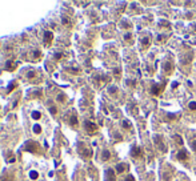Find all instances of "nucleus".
<instances>
[{
    "label": "nucleus",
    "mask_w": 196,
    "mask_h": 181,
    "mask_svg": "<svg viewBox=\"0 0 196 181\" xmlns=\"http://www.w3.org/2000/svg\"><path fill=\"white\" fill-rule=\"evenodd\" d=\"M108 92H109V93H112V95H115L116 92H118V88H116V87H109Z\"/></svg>",
    "instance_id": "4be33fe9"
},
{
    "label": "nucleus",
    "mask_w": 196,
    "mask_h": 181,
    "mask_svg": "<svg viewBox=\"0 0 196 181\" xmlns=\"http://www.w3.org/2000/svg\"><path fill=\"white\" fill-rule=\"evenodd\" d=\"M163 69L166 71L167 73H169V72H171V71H174V65H172L169 61H166V63H164V64H163Z\"/></svg>",
    "instance_id": "1a4fd4ad"
},
{
    "label": "nucleus",
    "mask_w": 196,
    "mask_h": 181,
    "mask_svg": "<svg viewBox=\"0 0 196 181\" xmlns=\"http://www.w3.org/2000/svg\"><path fill=\"white\" fill-rule=\"evenodd\" d=\"M40 117H41V113H40V112H32V119L39 120Z\"/></svg>",
    "instance_id": "2eb2a0df"
},
{
    "label": "nucleus",
    "mask_w": 196,
    "mask_h": 181,
    "mask_svg": "<svg viewBox=\"0 0 196 181\" xmlns=\"http://www.w3.org/2000/svg\"><path fill=\"white\" fill-rule=\"evenodd\" d=\"M113 73H115V75H120V69H115V71H113Z\"/></svg>",
    "instance_id": "7c9ffc66"
},
{
    "label": "nucleus",
    "mask_w": 196,
    "mask_h": 181,
    "mask_svg": "<svg viewBox=\"0 0 196 181\" xmlns=\"http://www.w3.org/2000/svg\"><path fill=\"white\" fill-rule=\"evenodd\" d=\"M176 157H178L179 161H187V160L189 159L188 152H187L186 149H180V151L178 152V154H176Z\"/></svg>",
    "instance_id": "20e7f679"
},
{
    "label": "nucleus",
    "mask_w": 196,
    "mask_h": 181,
    "mask_svg": "<svg viewBox=\"0 0 196 181\" xmlns=\"http://www.w3.org/2000/svg\"><path fill=\"white\" fill-rule=\"evenodd\" d=\"M153 141H155V144L158 145V148L160 149L161 152H167V146H166V143L163 141V139H161L159 134H155L153 136Z\"/></svg>",
    "instance_id": "f03ea898"
},
{
    "label": "nucleus",
    "mask_w": 196,
    "mask_h": 181,
    "mask_svg": "<svg viewBox=\"0 0 196 181\" xmlns=\"http://www.w3.org/2000/svg\"><path fill=\"white\" fill-rule=\"evenodd\" d=\"M84 128H86V131L88 132V133H93V132L98 129V125L95 124V123H92V121H84Z\"/></svg>",
    "instance_id": "7ed1b4c3"
},
{
    "label": "nucleus",
    "mask_w": 196,
    "mask_h": 181,
    "mask_svg": "<svg viewBox=\"0 0 196 181\" xmlns=\"http://www.w3.org/2000/svg\"><path fill=\"white\" fill-rule=\"evenodd\" d=\"M65 99H67V96H65L64 93H60V95H58V101H65Z\"/></svg>",
    "instance_id": "f3484780"
},
{
    "label": "nucleus",
    "mask_w": 196,
    "mask_h": 181,
    "mask_svg": "<svg viewBox=\"0 0 196 181\" xmlns=\"http://www.w3.org/2000/svg\"><path fill=\"white\" fill-rule=\"evenodd\" d=\"M131 156L135 157V159H138L139 156H141V149L139 148L138 145L132 146V149H131Z\"/></svg>",
    "instance_id": "0eeeda50"
},
{
    "label": "nucleus",
    "mask_w": 196,
    "mask_h": 181,
    "mask_svg": "<svg viewBox=\"0 0 196 181\" xmlns=\"http://www.w3.org/2000/svg\"><path fill=\"white\" fill-rule=\"evenodd\" d=\"M141 45H143L144 48L148 47V45H149V39H148V37H143V39H141Z\"/></svg>",
    "instance_id": "4468645a"
},
{
    "label": "nucleus",
    "mask_w": 196,
    "mask_h": 181,
    "mask_svg": "<svg viewBox=\"0 0 196 181\" xmlns=\"http://www.w3.org/2000/svg\"><path fill=\"white\" fill-rule=\"evenodd\" d=\"M168 119L169 120H174V119H176V116H175V115H172V113H168Z\"/></svg>",
    "instance_id": "c85d7f7f"
},
{
    "label": "nucleus",
    "mask_w": 196,
    "mask_h": 181,
    "mask_svg": "<svg viewBox=\"0 0 196 181\" xmlns=\"http://www.w3.org/2000/svg\"><path fill=\"white\" fill-rule=\"evenodd\" d=\"M126 181H135V177H133L132 174H128V176L126 177Z\"/></svg>",
    "instance_id": "bb28decb"
},
{
    "label": "nucleus",
    "mask_w": 196,
    "mask_h": 181,
    "mask_svg": "<svg viewBox=\"0 0 196 181\" xmlns=\"http://www.w3.org/2000/svg\"><path fill=\"white\" fill-rule=\"evenodd\" d=\"M35 76H36L35 71H32V69H31V71H28V72H27V77H28V79H33V77H35Z\"/></svg>",
    "instance_id": "dca6fc26"
},
{
    "label": "nucleus",
    "mask_w": 196,
    "mask_h": 181,
    "mask_svg": "<svg viewBox=\"0 0 196 181\" xmlns=\"http://www.w3.org/2000/svg\"><path fill=\"white\" fill-rule=\"evenodd\" d=\"M163 89H164V84H163V85L152 84V87H151V93H152V95H159Z\"/></svg>",
    "instance_id": "423d86ee"
},
{
    "label": "nucleus",
    "mask_w": 196,
    "mask_h": 181,
    "mask_svg": "<svg viewBox=\"0 0 196 181\" xmlns=\"http://www.w3.org/2000/svg\"><path fill=\"white\" fill-rule=\"evenodd\" d=\"M63 57V53H60V52H58V53H55V59L56 60H59V59H61Z\"/></svg>",
    "instance_id": "cd10ccee"
},
{
    "label": "nucleus",
    "mask_w": 196,
    "mask_h": 181,
    "mask_svg": "<svg viewBox=\"0 0 196 181\" xmlns=\"http://www.w3.org/2000/svg\"><path fill=\"white\" fill-rule=\"evenodd\" d=\"M16 65H18V63H12V60H8L7 61V69L8 71H15Z\"/></svg>",
    "instance_id": "9b49d317"
},
{
    "label": "nucleus",
    "mask_w": 196,
    "mask_h": 181,
    "mask_svg": "<svg viewBox=\"0 0 196 181\" xmlns=\"http://www.w3.org/2000/svg\"><path fill=\"white\" fill-rule=\"evenodd\" d=\"M33 132H35V133H40V132H41V128L39 127L38 124H36L35 127H33Z\"/></svg>",
    "instance_id": "b1692460"
},
{
    "label": "nucleus",
    "mask_w": 196,
    "mask_h": 181,
    "mask_svg": "<svg viewBox=\"0 0 196 181\" xmlns=\"http://www.w3.org/2000/svg\"><path fill=\"white\" fill-rule=\"evenodd\" d=\"M50 112L52 115H56V113H58V109H56V107H51L50 108Z\"/></svg>",
    "instance_id": "a878e982"
},
{
    "label": "nucleus",
    "mask_w": 196,
    "mask_h": 181,
    "mask_svg": "<svg viewBox=\"0 0 196 181\" xmlns=\"http://www.w3.org/2000/svg\"><path fill=\"white\" fill-rule=\"evenodd\" d=\"M175 140L178 141V144H179V145H183V140H181V137L179 136V134H175Z\"/></svg>",
    "instance_id": "412c9836"
},
{
    "label": "nucleus",
    "mask_w": 196,
    "mask_h": 181,
    "mask_svg": "<svg viewBox=\"0 0 196 181\" xmlns=\"http://www.w3.org/2000/svg\"><path fill=\"white\" fill-rule=\"evenodd\" d=\"M123 128H126V129H129L131 128V124L127 121V120H124V121H123Z\"/></svg>",
    "instance_id": "393cba45"
},
{
    "label": "nucleus",
    "mask_w": 196,
    "mask_h": 181,
    "mask_svg": "<svg viewBox=\"0 0 196 181\" xmlns=\"http://www.w3.org/2000/svg\"><path fill=\"white\" fill-rule=\"evenodd\" d=\"M188 108L191 109V111H196V101H189Z\"/></svg>",
    "instance_id": "a211bd4d"
},
{
    "label": "nucleus",
    "mask_w": 196,
    "mask_h": 181,
    "mask_svg": "<svg viewBox=\"0 0 196 181\" xmlns=\"http://www.w3.org/2000/svg\"><path fill=\"white\" fill-rule=\"evenodd\" d=\"M25 151L31 152V153H39L40 152V145L35 141H28L25 143Z\"/></svg>",
    "instance_id": "f257e3e1"
},
{
    "label": "nucleus",
    "mask_w": 196,
    "mask_h": 181,
    "mask_svg": "<svg viewBox=\"0 0 196 181\" xmlns=\"http://www.w3.org/2000/svg\"><path fill=\"white\" fill-rule=\"evenodd\" d=\"M40 56H41V52H40V51H33V57H35V59H39Z\"/></svg>",
    "instance_id": "5701e85b"
},
{
    "label": "nucleus",
    "mask_w": 196,
    "mask_h": 181,
    "mask_svg": "<svg viewBox=\"0 0 196 181\" xmlns=\"http://www.w3.org/2000/svg\"><path fill=\"white\" fill-rule=\"evenodd\" d=\"M178 85H179L178 83H174V84H172V88H178Z\"/></svg>",
    "instance_id": "2f4dec72"
},
{
    "label": "nucleus",
    "mask_w": 196,
    "mask_h": 181,
    "mask_svg": "<svg viewBox=\"0 0 196 181\" xmlns=\"http://www.w3.org/2000/svg\"><path fill=\"white\" fill-rule=\"evenodd\" d=\"M192 149H194V151L196 152V140H194V141H192Z\"/></svg>",
    "instance_id": "c756f323"
},
{
    "label": "nucleus",
    "mask_w": 196,
    "mask_h": 181,
    "mask_svg": "<svg viewBox=\"0 0 196 181\" xmlns=\"http://www.w3.org/2000/svg\"><path fill=\"white\" fill-rule=\"evenodd\" d=\"M30 176H31V179H32V180H36V179H38V172H35V171L30 172Z\"/></svg>",
    "instance_id": "6ab92c4d"
},
{
    "label": "nucleus",
    "mask_w": 196,
    "mask_h": 181,
    "mask_svg": "<svg viewBox=\"0 0 196 181\" xmlns=\"http://www.w3.org/2000/svg\"><path fill=\"white\" fill-rule=\"evenodd\" d=\"M70 123H71V125H73V127H78V117H76L75 115H73V116H71Z\"/></svg>",
    "instance_id": "ddd939ff"
},
{
    "label": "nucleus",
    "mask_w": 196,
    "mask_h": 181,
    "mask_svg": "<svg viewBox=\"0 0 196 181\" xmlns=\"http://www.w3.org/2000/svg\"><path fill=\"white\" fill-rule=\"evenodd\" d=\"M126 169H127L126 164H118V165H116V172H118V173H123Z\"/></svg>",
    "instance_id": "f8f14e48"
},
{
    "label": "nucleus",
    "mask_w": 196,
    "mask_h": 181,
    "mask_svg": "<svg viewBox=\"0 0 196 181\" xmlns=\"http://www.w3.org/2000/svg\"><path fill=\"white\" fill-rule=\"evenodd\" d=\"M124 40H126V41H132V35H131L129 32L126 33V35H124Z\"/></svg>",
    "instance_id": "aec40b11"
},
{
    "label": "nucleus",
    "mask_w": 196,
    "mask_h": 181,
    "mask_svg": "<svg viewBox=\"0 0 196 181\" xmlns=\"http://www.w3.org/2000/svg\"><path fill=\"white\" fill-rule=\"evenodd\" d=\"M111 159V152L109 151H103V153H101V160L103 161H108V160Z\"/></svg>",
    "instance_id": "9d476101"
},
{
    "label": "nucleus",
    "mask_w": 196,
    "mask_h": 181,
    "mask_svg": "<svg viewBox=\"0 0 196 181\" xmlns=\"http://www.w3.org/2000/svg\"><path fill=\"white\" fill-rule=\"evenodd\" d=\"M106 176H107V181H116L115 173H113V169H107V171H106Z\"/></svg>",
    "instance_id": "6e6552de"
},
{
    "label": "nucleus",
    "mask_w": 196,
    "mask_h": 181,
    "mask_svg": "<svg viewBox=\"0 0 196 181\" xmlns=\"http://www.w3.org/2000/svg\"><path fill=\"white\" fill-rule=\"evenodd\" d=\"M52 39H53V33L51 32V31H45L44 32V44L47 45V47L52 43Z\"/></svg>",
    "instance_id": "39448f33"
}]
</instances>
